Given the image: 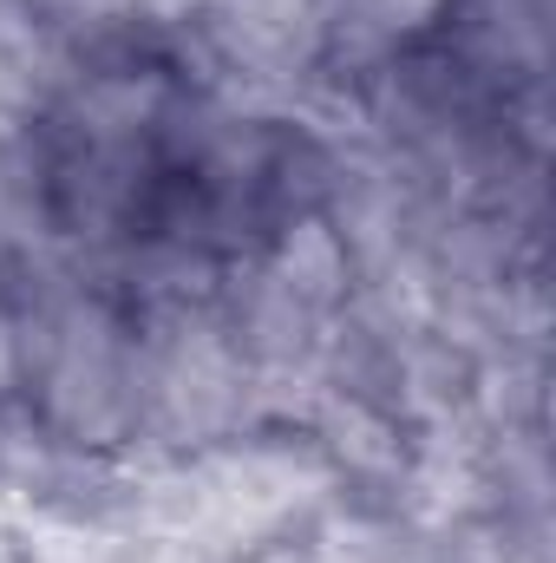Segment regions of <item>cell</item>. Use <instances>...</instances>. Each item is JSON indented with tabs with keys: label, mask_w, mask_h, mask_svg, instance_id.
<instances>
[{
	"label": "cell",
	"mask_w": 556,
	"mask_h": 563,
	"mask_svg": "<svg viewBox=\"0 0 556 563\" xmlns=\"http://www.w3.org/2000/svg\"><path fill=\"white\" fill-rule=\"evenodd\" d=\"M112 139L92 144L86 170H112V177H79L92 210L105 203L119 236H190V230H230L223 217V190L243 197L269 190V170L243 164L236 144L216 139L210 119L184 112V106H138V112H112Z\"/></svg>",
	"instance_id": "obj_1"
}]
</instances>
